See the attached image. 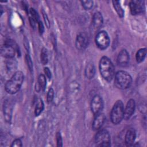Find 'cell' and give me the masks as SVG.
<instances>
[{
    "instance_id": "cell-1",
    "label": "cell",
    "mask_w": 147,
    "mask_h": 147,
    "mask_svg": "<svg viewBox=\"0 0 147 147\" xmlns=\"http://www.w3.org/2000/svg\"><path fill=\"white\" fill-rule=\"evenodd\" d=\"M24 79V74L21 71L16 72L11 78L6 83L5 88L10 94L17 93L21 88Z\"/></svg>"
},
{
    "instance_id": "cell-2",
    "label": "cell",
    "mask_w": 147,
    "mask_h": 147,
    "mask_svg": "<svg viewBox=\"0 0 147 147\" xmlns=\"http://www.w3.org/2000/svg\"><path fill=\"white\" fill-rule=\"evenodd\" d=\"M99 71L104 79L108 82L111 81L114 76V67L111 60L103 56L99 61Z\"/></svg>"
},
{
    "instance_id": "cell-3",
    "label": "cell",
    "mask_w": 147,
    "mask_h": 147,
    "mask_svg": "<svg viewBox=\"0 0 147 147\" xmlns=\"http://www.w3.org/2000/svg\"><path fill=\"white\" fill-rule=\"evenodd\" d=\"M132 84V78L125 71H119L114 78V84L119 89L125 90L129 88Z\"/></svg>"
},
{
    "instance_id": "cell-4",
    "label": "cell",
    "mask_w": 147,
    "mask_h": 147,
    "mask_svg": "<svg viewBox=\"0 0 147 147\" xmlns=\"http://www.w3.org/2000/svg\"><path fill=\"white\" fill-rule=\"evenodd\" d=\"M124 106L121 100H117L114 105L110 113V119L113 123L117 125L119 123L123 118Z\"/></svg>"
},
{
    "instance_id": "cell-5",
    "label": "cell",
    "mask_w": 147,
    "mask_h": 147,
    "mask_svg": "<svg viewBox=\"0 0 147 147\" xmlns=\"http://www.w3.org/2000/svg\"><path fill=\"white\" fill-rule=\"evenodd\" d=\"M95 142L98 146H110L111 145V138L109 131L105 129L98 131L95 136Z\"/></svg>"
},
{
    "instance_id": "cell-6",
    "label": "cell",
    "mask_w": 147,
    "mask_h": 147,
    "mask_svg": "<svg viewBox=\"0 0 147 147\" xmlns=\"http://www.w3.org/2000/svg\"><path fill=\"white\" fill-rule=\"evenodd\" d=\"M16 45L13 41L11 40H6L1 47L2 56L7 59L13 58L16 54Z\"/></svg>"
},
{
    "instance_id": "cell-7",
    "label": "cell",
    "mask_w": 147,
    "mask_h": 147,
    "mask_svg": "<svg viewBox=\"0 0 147 147\" xmlns=\"http://www.w3.org/2000/svg\"><path fill=\"white\" fill-rule=\"evenodd\" d=\"M95 41L96 46L101 50H105L108 48L110 40L109 34L106 31L102 30L97 33Z\"/></svg>"
},
{
    "instance_id": "cell-8",
    "label": "cell",
    "mask_w": 147,
    "mask_h": 147,
    "mask_svg": "<svg viewBox=\"0 0 147 147\" xmlns=\"http://www.w3.org/2000/svg\"><path fill=\"white\" fill-rule=\"evenodd\" d=\"M103 108V100L98 95H95L91 100V110L94 115L101 113Z\"/></svg>"
},
{
    "instance_id": "cell-9",
    "label": "cell",
    "mask_w": 147,
    "mask_h": 147,
    "mask_svg": "<svg viewBox=\"0 0 147 147\" xmlns=\"http://www.w3.org/2000/svg\"><path fill=\"white\" fill-rule=\"evenodd\" d=\"M130 10L133 15H137L141 13L144 9V1H131L129 3Z\"/></svg>"
},
{
    "instance_id": "cell-10",
    "label": "cell",
    "mask_w": 147,
    "mask_h": 147,
    "mask_svg": "<svg viewBox=\"0 0 147 147\" xmlns=\"http://www.w3.org/2000/svg\"><path fill=\"white\" fill-rule=\"evenodd\" d=\"M136 107L135 100L133 99H130L127 103L125 109H124V116L123 118L127 120L130 118L134 113Z\"/></svg>"
},
{
    "instance_id": "cell-11",
    "label": "cell",
    "mask_w": 147,
    "mask_h": 147,
    "mask_svg": "<svg viewBox=\"0 0 147 147\" xmlns=\"http://www.w3.org/2000/svg\"><path fill=\"white\" fill-rule=\"evenodd\" d=\"M88 45V39L84 34L80 33L78 34L76 38L75 45L78 49L84 50L86 48Z\"/></svg>"
},
{
    "instance_id": "cell-12",
    "label": "cell",
    "mask_w": 147,
    "mask_h": 147,
    "mask_svg": "<svg viewBox=\"0 0 147 147\" xmlns=\"http://www.w3.org/2000/svg\"><path fill=\"white\" fill-rule=\"evenodd\" d=\"M117 63L121 67L126 66L129 61V55L126 49H122L119 53L117 60Z\"/></svg>"
},
{
    "instance_id": "cell-13",
    "label": "cell",
    "mask_w": 147,
    "mask_h": 147,
    "mask_svg": "<svg viewBox=\"0 0 147 147\" xmlns=\"http://www.w3.org/2000/svg\"><path fill=\"white\" fill-rule=\"evenodd\" d=\"M106 121V116L104 114L100 113L95 115L92 127L94 130H99L104 124Z\"/></svg>"
},
{
    "instance_id": "cell-14",
    "label": "cell",
    "mask_w": 147,
    "mask_h": 147,
    "mask_svg": "<svg viewBox=\"0 0 147 147\" xmlns=\"http://www.w3.org/2000/svg\"><path fill=\"white\" fill-rule=\"evenodd\" d=\"M103 23V18L102 15V13L99 11L95 12L94 14L92 19V25L94 29L95 30L99 29L102 26Z\"/></svg>"
},
{
    "instance_id": "cell-15",
    "label": "cell",
    "mask_w": 147,
    "mask_h": 147,
    "mask_svg": "<svg viewBox=\"0 0 147 147\" xmlns=\"http://www.w3.org/2000/svg\"><path fill=\"white\" fill-rule=\"evenodd\" d=\"M136 137V132L133 128L129 129L125 135V144L127 146H131L133 145Z\"/></svg>"
},
{
    "instance_id": "cell-16",
    "label": "cell",
    "mask_w": 147,
    "mask_h": 147,
    "mask_svg": "<svg viewBox=\"0 0 147 147\" xmlns=\"http://www.w3.org/2000/svg\"><path fill=\"white\" fill-rule=\"evenodd\" d=\"M3 114L5 119L6 121L10 122L11 119V113H12V105L9 100H5L4 102L3 106Z\"/></svg>"
},
{
    "instance_id": "cell-17",
    "label": "cell",
    "mask_w": 147,
    "mask_h": 147,
    "mask_svg": "<svg viewBox=\"0 0 147 147\" xmlns=\"http://www.w3.org/2000/svg\"><path fill=\"white\" fill-rule=\"evenodd\" d=\"M47 85V80L45 76L43 74H40L38 78L37 83H36V90L40 91V90L44 91Z\"/></svg>"
},
{
    "instance_id": "cell-18",
    "label": "cell",
    "mask_w": 147,
    "mask_h": 147,
    "mask_svg": "<svg viewBox=\"0 0 147 147\" xmlns=\"http://www.w3.org/2000/svg\"><path fill=\"white\" fill-rule=\"evenodd\" d=\"M95 74V68L92 63H89L87 65L85 69L86 76L89 79H92Z\"/></svg>"
},
{
    "instance_id": "cell-19",
    "label": "cell",
    "mask_w": 147,
    "mask_h": 147,
    "mask_svg": "<svg viewBox=\"0 0 147 147\" xmlns=\"http://www.w3.org/2000/svg\"><path fill=\"white\" fill-rule=\"evenodd\" d=\"M146 55V48H141L136 53V59L137 62L141 63L144 61Z\"/></svg>"
},
{
    "instance_id": "cell-20",
    "label": "cell",
    "mask_w": 147,
    "mask_h": 147,
    "mask_svg": "<svg viewBox=\"0 0 147 147\" xmlns=\"http://www.w3.org/2000/svg\"><path fill=\"white\" fill-rule=\"evenodd\" d=\"M44 108V104L41 99H38L37 101L35 109H34V114L36 116H38L43 111Z\"/></svg>"
},
{
    "instance_id": "cell-21",
    "label": "cell",
    "mask_w": 147,
    "mask_h": 147,
    "mask_svg": "<svg viewBox=\"0 0 147 147\" xmlns=\"http://www.w3.org/2000/svg\"><path fill=\"white\" fill-rule=\"evenodd\" d=\"M113 6L118 15V16L121 18H122L124 16V11L121 6L120 2L118 1H113Z\"/></svg>"
},
{
    "instance_id": "cell-22",
    "label": "cell",
    "mask_w": 147,
    "mask_h": 147,
    "mask_svg": "<svg viewBox=\"0 0 147 147\" xmlns=\"http://www.w3.org/2000/svg\"><path fill=\"white\" fill-rule=\"evenodd\" d=\"M41 62L43 65H45L47 64L48 61V53L47 51L45 48H43L41 52L40 55Z\"/></svg>"
},
{
    "instance_id": "cell-23",
    "label": "cell",
    "mask_w": 147,
    "mask_h": 147,
    "mask_svg": "<svg viewBox=\"0 0 147 147\" xmlns=\"http://www.w3.org/2000/svg\"><path fill=\"white\" fill-rule=\"evenodd\" d=\"M82 6L85 10H90L93 6L92 1H81Z\"/></svg>"
},
{
    "instance_id": "cell-24",
    "label": "cell",
    "mask_w": 147,
    "mask_h": 147,
    "mask_svg": "<svg viewBox=\"0 0 147 147\" xmlns=\"http://www.w3.org/2000/svg\"><path fill=\"white\" fill-rule=\"evenodd\" d=\"M29 12L30 14V17L34 21H35L36 22H38L40 21L39 20V16L38 14V13H37V11L33 8L30 9L29 10Z\"/></svg>"
},
{
    "instance_id": "cell-25",
    "label": "cell",
    "mask_w": 147,
    "mask_h": 147,
    "mask_svg": "<svg viewBox=\"0 0 147 147\" xmlns=\"http://www.w3.org/2000/svg\"><path fill=\"white\" fill-rule=\"evenodd\" d=\"M54 98V90L53 88H51L48 93H47V100L48 103H50L52 102L53 99Z\"/></svg>"
},
{
    "instance_id": "cell-26",
    "label": "cell",
    "mask_w": 147,
    "mask_h": 147,
    "mask_svg": "<svg viewBox=\"0 0 147 147\" xmlns=\"http://www.w3.org/2000/svg\"><path fill=\"white\" fill-rule=\"evenodd\" d=\"M25 59H26L28 67L29 69L32 72L33 70V63H32V59H31L30 56L29 55H26L25 56Z\"/></svg>"
},
{
    "instance_id": "cell-27",
    "label": "cell",
    "mask_w": 147,
    "mask_h": 147,
    "mask_svg": "<svg viewBox=\"0 0 147 147\" xmlns=\"http://www.w3.org/2000/svg\"><path fill=\"white\" fill-rule=\"evenodd\" d=\"M56 142H57V146H63V141L60 133L58 132L56 133Z\"/></svg>"
},
{
    "instance_id": "cell-28",
    "label": "cell",
    "mask_w": 147,
    "mask_h": 147,
    "mask_svg": "<svg viewBox=\"0 0 147 147\" xmlns=\"http://www.w3.org/2000/svg\"><path fill=\"white\" fill-rule=\"evenodd\" d=\"M22 146V141L19 138H17V139H16L14 140L11 145V147H21Z\"/></svg>"
},
{
    "instance_id": "cell-29",
    "label": "cell",
    "mask_w": 147,
    "mask_h": 147,
    "mask_svg": "<svg viewBox=\"0 0 147 147\" xmlns=\"http://www.w3.org/2000/svg\"><path fill=\"white\" fill-rule=\"evenodd\" d=\"M42 15H43V17H44V21H45V25L47 26V28H49V26H50L49 21V19L48 18L47 15L46 14V13L44 11H42Z\"/></svg>"
},
{
    "instance_id": "cell-30",
    "label": "cell",
    "mask_w": 147,
    "mask_h": 147,
    "mask_svg": "<svg viewBox=\"0 0 147 147\" xmlns=\"http://www.w3.org/2000/svg\"><path fill=\"white\" fill-rule=\"evenodd\" d=\"M44 71V72L46 76L50 80L51 79V77H52V74H51V72L50 69H49V68L45 67Z\"/></svg>"
},
{
    "instance_id": "cell-31",
    "label": "cell",
    "mask_w": 147,
    "mask_h": 147,
    "mask_svg": "<svg viewBox=\"0 0 147 147\" xmlns=\"http://www.w3.org/2000/svg\"><path fill=\"white\" fill-rule=\"evenodd\" d=\"M38 31H39V33H40V34H42L44 31V25H43V24L42 22L40 21L38 22Z\"/></svg>"
}]
</instances>
